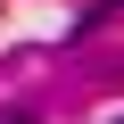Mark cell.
<instances>
[{
    "label": "cell",
    "instance_id": "obj_1",
    "mask_svg": "<svg viewBox=\"0 0 124 124\" xmlns=\"http://www.w3.org/2000/svg\"><path fill=\"white\" fill-rule=\"evenodd\" d=\"M8 124H33V116H8Z\"/></svg>",
    "mask_w": 124,
    "mask_h": 124
}]
</instances>
